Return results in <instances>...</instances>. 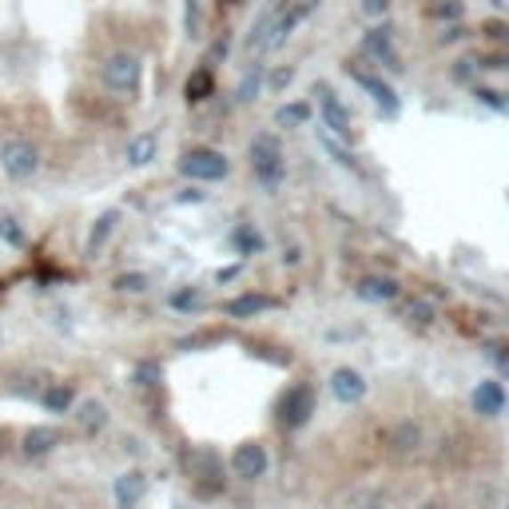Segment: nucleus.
Here are the masks:
<instances>
[{
	"label": "nucleus",
	"instance_id": "nucleus-33",
	"mask_svg": "<svg viewBox=\"0 0 509 509\" xmlns=\"http://www.w3.org/2000/svg\"><path fill=\"white\" fill-rule=\"evenodd\" d=\"M199 8L203 0H183V32L188 36H199Z\"/></svg>",
	"mask_w": 509,
	"mask_h": 509
},
{
	"label": "nucleus",
	"instance_id": "nucleus-41",
	"mask_svg": "<svg viewBox=\"0 0 509 509\" xmlns=\"http://www.w3.org/2000/svg\"><path fill=\"white\" fill-rule=\"evenodd\" d=\"M505 4H509V0H494V8H502V12H505Z\"/></svg>",
	"mask_w": 509,
	"mask_h": 509
},
{
	"label": "nucleus",
	"instance_id": "nucleus-18",
	"mask_svg": "<svg viewBox=\"0 0 509 509\" xmlns=\"http://www.w3.org/2000/svg\"><path fill=\"white\" fill-rule=\"evenodd\" d=\"M315 116V108L307 104V100H287V104H279L275 108V124L279 127H287V132H295V127H303Z\"/></svg>",
	"mask_w": 509,
	"mask_h": 509
},
{
	"label": "nucleus",
	"instance_id": "nucleus-12",
	"mask_svg": "<svg viewBox=\"0 0 509 509\" xmlns=\"http://www.w3.org/2000/svg\"><path fill=\"white\" fill-rule=\"evenodd\" d=\"M120 219H124V211H120V207H108V211H100V215H96V223H92L88 239H84V254H88V259H100V251H104V247H108V239L116 235Z\"/></svg>",
	"mask_w": 509,
	"mask_h": 509
},
{
	"label": "nucleus",
	"instance_id": "nucleus-37",
	"mask_svg": "<svg viewBox=\"0 0 509 509\" xmlns=\"http://www.w3.org/2000/svg\"><path fill=\"white\" fill-rule=\"evenodd\" d=\"M322 148H327L330 156H335V159H338V164H343V167H354L351 151H346V148H338V143H335V135H322Z\"/></svg>",
	"mask_w": 509,
	"mask_h": 509
},
{
	"label": "nucleus",
	"instance_id": "nucleus-17",
	"mask_svg": "<svg viewBox=\"0 0 509 509\" xmlns=\"http://www.w3.org/2000/svg\"><path fill=\"white\" fill-rule=\"evenodd\" d=\"M211 92H215V64H199L183 80V100L188 104H203V100H211Z\"/></svg>",
	"mask_w": 509,
	"mask_h": 509
},
{
	"label": "nucleus",
	"instance_id": "nucleus-20",
	"mask_svg": "<svg viewBox=\"0 0 509 509\" xmlns=\"http://www.w3.org/2000/svg\"><path fill=\"white\" fill-rule=\"evenodd\" d=\"M156 151H159V135L143 132V135H135V140L127 143V164H132V167H148L151 159H156Z\"/></svg>",
	"mask_w": 509,
	"mask_h": 509
},
{
	"label": "nucleus",
	"instance_id": "nucleus-30",
	"mask_svg": "<svg viewBox=\"0 0 509 509\" xmlns=\"http://www.w3.org/2000/svg\"><path fill=\"white\" fill-rule=\"evenodd\" d=\"M135 386H159V382H164V367H159L156 359H148V362H140V367H135Z\"/></svg>",
	"mask_w": 509,
	"mask_h": 509
},
{
	"label": "nucleus",
	"instance_id": "nucleus-22",
	"mask_svg": "<svg viewBox=\"0 0 509 509\" xmlns=\"http://www.w3.org/2000/svg\"><path fill=\"white\" fill-rule=\"evenodd\" d=\"M40 402H44L48 414H68V410H72V402H76V394H72V386H68V382H53V386L44 390V398H40Z\"/></svg>",
	"mask_w": 509,
	"mask_h": 509
},
{
	"label": "nucleus",
	"instance_id": "nucleus-21",
	"mask_svg": "<svg viewBox=\"0 0 509 509\" xmlns=\"http://www.w3.org/2000/svg\"><path fill=\"white\" fill-rule=\"evenodd\" d=\"M390 446H394L398 454H414V449L422 446V426L418 422H398L394 434H390Z\"/></svg>",
	"mask_w": 509,
	"mask_h": 509
},
{
	"label": "nucleus",
	"instance_id": "nucleus-34",
	"mask_svg": "<svg viewBox=\"0 0 509 509\" xmlns=\"http://www.w3.org/2000/svg\"><path fill=\"white\" fill-rule=\"evenodd\" d=\"M291 80H295V68H271V72L263 76V84H267L271 92H283Z\"/></svg>",
	"mask_w": 509,
	"mask_h": 509
},
{
	"label": "nucleus",
	"instance_id": "nucleus-26",
	"mask_svg": "<svg viewBox=\"0 0 509 509\" xmlns=\"http://www.w3.org/2000/svg\"><path fill=\"white\" fill-rule=\"evenodd\" d=\"M148 287H151V279L143 271H124V275L112 279V291H120V295H143Z\"/></svg>",
	"mask_w": 509,
	"mask_h": 509
},
{
	"label": "nucleus",
	"instance_id": "nucleus-23",
	"mask_svg": "<svg viewBox=\"0 0 509 509\" xmlns=\"http://www.w3.org/2000/svg\"><path fill=\"white\" fill-rule=\"evenodd\" d=\"M0 239H4L8 247H16V251L28 247V231H24V223L16 215H8V211H0Z\"/></svg>",
	"mask_w": 509,
	"mask_h": 509
},
{
	"label": "nucleus",
	"instance_id": "nucleus-28",
	"mask_svg": "<svg viewBox=\"0 0 509 509\" xmlns=\"http://www.w3.org/2000/svg\"><path fill=\"white\" fill-rule=\"evenodd\" d=\"M478 72H481L478 56H457V61L449 64V80H454V84H473V80H478Z\"/></svg>",
	"mask_w": 509,
	"mask_h": 509
},
{
	"label": "nucleus",
	"instance_id": "nucleus-16",
	"mask_svg": "<svg viewBox=\"0 0 509 509\" xmlns=\"http://www.w3.org/2000/svg\"><path fill=\"white\" fill-rule=\"evenodd\" d=\"M76 426H80L84 438H96L100 430L108 426V406L100 402V398H84V402L76 406Z\"/></svg>",
	"mask_w": 509,
	"mask_h": 509
},
{
	"label": "nucleus",
	"instance_id": "nucleus-27",
	"mask_svg": "<svg viewBox=\"0 0 509 509\" xmlns=\"http://www.w3.org/2000/svg\"><path fill=\"white\" fill-rule=\"evenodd\" d=\"M263 76H267V72H263V64H251L247 72H243V84L235 88V100H239V104H251L254 92L263 88Z\"/></svg>",
	"mask_w": 509,
	"mask_h": 509
},
{
	"label": "nucleus",
	"instance_id": "nucleus-5",
	"mask_svg": "<svg viewBox=\"0 0 509 509\" xmlns=\"http://www.w3.org/2000/svg\"><path fill=\"white\" fill-rule=\"evenodd\" d=\"M0 172H4L12 183L32 180V175L40 172V148L32 140H24V135L0 143Z\"/></svg>",
	"mask_w": 509,
	"mask_h": 509
},
{
	"label": "nucleus",
	"instance_id": "nucleus-32",
	"mask_svg": "<svg viewBox=\"0 0 509 509\" xmlns=\"http://www.w3.org/2000/svg\"><path fill=\"white\" fill-rule=\"evenodd\" d=\"M231 243H235V251H239V254H254V251H259V247H263V239H259V235H254V231H251V227H247V223H243V227H239V231H235V235H231Z\"/></svg>",
	"mask_w": 509,
	"mask_h": 509
},
{
	"label": "nucleus",
	"instance_id": "nucleus-38",
	"mask_svg": "<svg viewBox=\"0 0 509 509\" xmlns=\"http://www.w3.org/2000/svg\"><path fill=\"white\" fill-rule=\"evenodd\" d=\"M203 199H207V191L203 188H183L180 195H175V203H203Z\"/></svg>",
	"mask_w": 509,
	"mask_h": 509
},
{
	"label": "nucleus",
	"instance_id": "nucleus-6",
	"mask_svg": "<svg viewBox=\"0 0 509 509\" xmlns=\"http://www.w3.org/2000/svg\"><path fill=\"white\" fill-rule=\"evenodd\" d=\"M362 53H367V61L386 68V72H402V56H398V48H394V24L382 20L375 28L362 32Z\"/></svg>",
	"mask_w": 509,
	"mask_h": 509
},
{
	"label": "nucleus",
	"instance_id": "nucleus-15",
	"mask_svg": "<svg viewBox=\"0 0 509 509\" xmlns=\"http://www.w3.org/2000/svg\"><path fill=\"white\" fill-rule=\"evenodd\" d=\"M61 438H64V434H61L56 426H32L28 434L20 438V454H24V457H48L56 446H61Z\"/></svg>",
	"mask_w": 509,
	"mask_h": 509
},
{
	"label": "nucleus",
	"instance_id": "nucleus-40",
	"mask_svg": "<svg viewBox=\"0 0 509 509\" xmlns=\"http://www.w3.org/2000/svg\"><path fill=\"white\" fill-rule=\"evenodd\" d=\"M239 271H243V263H235V267H227V271H219V279H223V283H227V279H235V275H239Z\"/></svg>",
	"mask_w": 509,
	"mask_h": 509
},
{
	"label": "nucleus",
	"instance_id": "nucleus-11",
	"mask_svg": "<svg viewBox=\"0 0 509 509\" xmlns=\"http://www.w3.org/2000/svg\"><path fill=\"white\" fill-rule=\"evenodd\" d=\"M351 76L362 84V92H367V96L378 104L382 116H398V96H394V88H390V84L382 80L378 72H362V68H351Z\"/></svg>",
	"mask_w": 509,
	"mask_h": 509
},
{
	"label": "nucleus",
	"instance_id": "nucleus-24",
	"mask_svg": "<svg viewBox=\"0 0 509 509\" xmlns=\"http://www.w3.org/2000/svg\"><path fill=\"white\" fill-rule=\"evenodd\" d=\"M398 311H402V319H410L414 327H430V322H434L430 299H398Z\"/></svg>",
	"mask_w": 509,
	"mask_h": 509
},
{
	"label": "nucleus",
	"instance_id": "nucleus-9",
	"mask_svg": "<svg viewBox=\"0 0 509 509\" xmlns=\"http://www.w3.org/2000/svg\"><path fill=\"white\" fill-rule=\"evenodd\" d=\"M267 465H271L267 449H263L259 442H251V438L231 449V473L239 481H259L263 473H267Z\"/></svg>",
	"mask_w": 509,
	"mask_h": 509
},
{
	"label": "nucleus",
	"instance_id": "nucleus-31",
	"mask_svg": "<svg viewBox=\"0 0 509 509\" xmlns=\"http://www.w3.org/2000/svg\"><path fill=\"white\" fill-rule=\"evenodd\" d=\"M481 32L489 36V44H497L502 53H509V20H486Z\"/></svg>",
	"mask_w": 509,
	"mask_h": 509
},
{
	"label": "nucleus",
	"instance_id": "nucleus-1",
	"mask_svg": "<svg viewBox=\"0 0 509 509\" xmlns=\"http://www.w3.org/2000/svg\"><path fill=\"white\" fill-rule=\"evenodd\" d=\"M247 159H251V172H254V180H259L263 191L275 195L279 188H283V180H287V159H283V140H279V135H271V132L251 135Z\"/></svg>",
	"mask_w": 509,
	"mask_h": 509
},
{
	"label": "nucleus",
	"instance_id": "nucleus-39",
	"mask_svg": "<svg viewBox=\"0 0 509 509\" xmlns=\"http://www.w3.org/2000/svg\"><path fill=\"white\" fill-rule=\"evenodd\" d=\"M172 307H175V311L195 307V291H191V287H188V291H180V295H172Z\"/></svg>",
	"mask_w": 509,
	"mask_h": 509
},
{
	"label": "nucleus",
	"instance_id": "nucleus-25",
	"mask_svg": "<svg viewBox=\"0 0 509 509\" xmlns=\"http://www.w3.org/2000/svg\"><path fill=\"white\" fill-rule=\"evenodd\" d=\"M430 20L462 24L465 20V0H434V4H430Z\"/></svg>",
	"mask_w": 509,
	"mask_h": 509
},
{
	"label": "nucleus",
	"instance_id": "nucleus-14",
	"mask_svg": "<svg viewBox=\"0 0 509 509\" xmlns=\"http://www.w3.org/2000/svg\"><path fill=\"white\" fill-rule=\"evenodd\" d=\"M359 299L362 303H398L402 299V287L390 275H362L359 279Z\"/></svg>",
	"mask_w": 509,
	"mask_h": 509
},
{
	"label": "nucleus",
	"instance_id": "nucleus-43",
	"mask_svg": "<svg viewBox=\"0 0 509 509\" xmlns=\"http://www.w3.org/2000/svg\"><path fill=\"white\" fill-rule=\"evenodd\" d=\"M505 509H509V505H505Z\"/></svg>",
	"mask_w": 509,
	"mask_h": 509
},
{
	"label": "nucleus",
	"instance_id": "nucleus-36",
	"mask_svg": "<svg viewBox=\"0 0 509 509\" xmlns=\"http://www.w3.org/2000/svg\"><path fill=\"white\" fill-rule=\"evenodd\" d=\"M489 359L497 362V378L509 382V346H502V343H497V346H489Z\"/></svg>",
	"mask_w": 509,
	"mask_h": 509
},
{
	"label": "nucleus",
	"instance_id": "nucleus-10",
	"mask_svg": "<svg viewBox=\"0 0 509 509\" xmlns=\"http://www.w3.org/2000/svg\"><path fill=\"white\" fill-rule=\"evenodd\" d=\"M143 494H148V473H143V470H124L120 478L112 481V502H116V509H140Z\"/></svg>",
	"mask_w": 509,
	"mask_h": 509
},
{
	"label": "nucleus",
	"instance_id": "nucleus-19",
	"mask_svg": "<svg viewBox=\"0 0 509 509\" xmlns=\"http://www.w3.org/2000/svg\"><path fill=\"white\" fill-rule=\"evenodd\" d=\"M271 307H275L271 295H239V299H231L223 311L231 319H251V315H263V311H271Z\"/></svg>",
	"mask_w": 509,
	"mask_h": 509
},
{
	"label": "nucleus",
	"instance_id": "nucleus-42",
	"mask_svg": "<svg viewBox=\"0 0 509 509\" xmlns=\"http://www.w3.org/2000/svg\"><path fill=\"white\" fill-rule=\"evenodd\" d=\"M422 509H442V505H438V502H426V505H422Z\"/></svg>",
	"mask_w": 509,
	"mask_h": 509
},
{
	"label": "nucleus",
	"instance_id": "nucleus-35",
	"mask_svg": "<svg viewBox=\"0 0 509 509\" xmlns=\"http://www.w3.org/2000/svg\"><path fill=\"white\" fill-rule=\"evenodd\" d=\"M359 12L367 20H382V16H390V0H359Z\"/></svg>",
	"mask_w": 509,
	"mask_h": 509
},
{
	"label": "nucleus",
	"instance_id": "nucleus-13",
	"mask_svg": "<svg viewBox=\"0 0 509 509\" xmlns=\"http://www.w3.org/2000/svg\"><path fill=\"white\" fill-rule=\"evenodd\" d=\"M473 414H481V418H497V414L505 410V382L502 378H486L473 386Z\"/></svg>",
	"mask_w": 509,
	"mask_h": 509
},
{
	"label": "nucleus",
	"instance_id": "nucleus-29",
	"mask_svg": "<svg viewBox=\"0 0 509 509\" xmlns=\"http://www.w3.org/2000/svg\"><path fill=\"white\" fill-rule=\"evenodd\" d=\"M473 100H478L481 108H494V112H509V92L486 88V84H473Z\"/></svg>",
	"mask_w": 509,
	"mask_h": 509
},
{
	"label": "nucleus",
	"instance_id": "nucleus-3",
	"mask_svg": "<svg viewBox=\"0 0 509 509\" xmlns=\"http://www.w3.org/2000/svg\"><path fill=\"white\" fill-rule=\"evenodd\" d=\"M175 172L191 183H223L231 175V159L219 148H188L175 159Z\"/></svg>",
	"mask_w": 509,
	"mask_h": 509
},
{
	"label": "nucleus",
	"instance_id": "nucleus-8",
	"mask_svg": "<svg viewBox=\"0 0 509 509\" xmlns=\"http://www.w3.org/2000/svg\"><path fill=\"white\" fill-rule=\"evenodd\" d=\"M367 390H370V382H367L362 370H354V367H335L330 370V394H335L338 406H359L362 398H367Z\"/></svg>",
	"mask_w": 509,
	"mask_h": 509
},
{
	"label": "nucleus",
	"instance_id": "nucleus-4",
	"mask_svg": "<svg viewBox=\"0 0 509 509\" xmlns=\"http://www.w3.org/2000/svg\"><path fill=\"white\" fill-rule=\"evenodd\" d=\"M311 414H315V390H311L307 382H295V386H287L283 394H279L275 422L283 430H303L311 422Z\"/></svg>",
	"mask_w": 509,
	"mask_h": 509
},
{
	"label": "nucleus",
	"instance_id": "nucleus-2",
	"mask_svg": "<svg viewBox=\"0 0 509 509\" xmlns=\"http://www.w3.org/2000/svg\"><path fill=\"white\" fill-rule=\"evenodd\" d=\"M100 84H104L112 96L132 100L135 92H140V84H143L140 53H127V48H120V53H108L104 61H100Z\"/></svg>",
	"mask_w": 509,
	"mask_h": 509
},
{
	"label": "nucleus",
	"instance_id": "nucleus-7",
	"mask_svg": "<svg viewBox=\"0 0 509 509\" xmlns=\"http://www.w3.org/2000/svg\"><path fill=\"white\" fill-rule=\"evenodd\" d=\"M315 96H319V112H322V124H327V132H335L338 140H354V120H351V112H346L343 100H338L335 92L327 88V84H319Z\"/></svg>",
	"mask_w": 509,
	"mask_h": 509
}]
</instances>
